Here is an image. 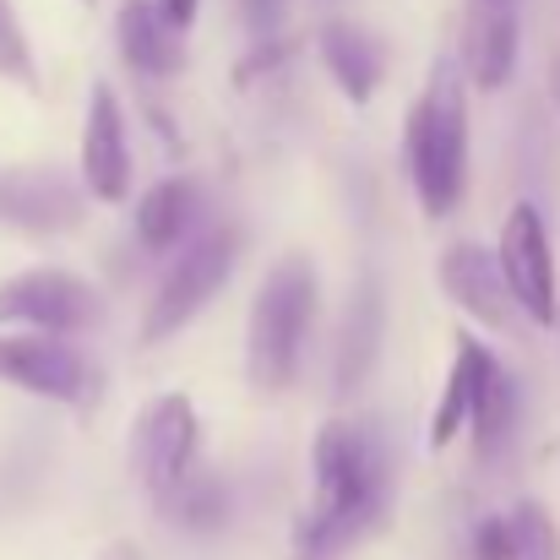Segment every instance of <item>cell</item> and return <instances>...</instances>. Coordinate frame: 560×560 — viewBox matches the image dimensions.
Segmentation results:
<instances>
[{"label": "cell", "mask_w": 560, "mask_h": 560, "mask_svg": "<svg viewBox=\"0 0 560 560\" xmlns=\"http://www.w3.org/2000/svg\"><path fill=\"white\" fill-rule=\"evenodd\" d=\"M392 506V446L375 419L338 413L311 441V506L294 560H343Z\"/></svg>", "instance_id": "6da1fadb"}, {"label": "cell", "mask_w": 560, "mask_h": 560, "mask_svg": "<svg viewBox=\"0 0 560 560\" xmlns=\"http://www.w3.org/2000/svg\"><path fill=\"white\" fill-rule=\"evenodd\" d=\"M402 159H408L413 196L430 218L457 212L463 186H468V77L457 55H441L430 66V82L419 104L408 109Z\"/></svg>", "instance_id": "7a4b0ae2"}, {"label": "cell", "mask_w": 560, "mask_h": 560, "mask_svg": "<svg viewBox=\"0 0 560 560\" xmlns=\"http://www.w3.org/2000/svg\"><path fill=\"white\" fill-rule=\"evenodd\" d=\"M316 322V267L311 256H283L250 305V332H245V375L256 392H283L305 365V338Z\"/></svg>", "instance_id": "3957f363"}, {"label": "cell", "mask_w": 560, "mask_h": 560, "mask_svg": "<svg viewBox=\"0 0 560 560\" xmlns=\"http://www.w3.org/2000/svg\"><path fill=\"white\" fill-rule=\"evenodd\" d=\"M234 256H240V229L234 223L196 229L186 245H180V256L170 261V272L159 278V294H153L148 322H142V343H164L180 327H190L196 311L229 283Z\"/></svg>", "instance_id": "277c9868"}, {"label": "cell", "mask_w": 560, "mask_h": 560, "mask_svg": "<svg viewBox=\"0 0 560 560\" xmlns=\"http://www.w3.org/2000/svg\"><path fill=\"white\" fill-rule=\"evenodd\" d=\"M98 322H104V294L66 267H33L0 283V327L71 338V332H93Z\"/></svg>", "instance_id": "5b68a950"}, {"label": "cell", "mask_w": 560, "mask_h": 560, "mask_svg": "<svg viewBox=\"0 0 560 560\" xmlns=\"http://www.w3.org/2000/svg\"><path fill=\"white\" fill-rule=\"evenodd\" d=\"M196 446H201V419H196L186 392L153 397L131 430V468L159 506L196 474Z\"/></svg>", "instance_id": "8992f818"}, {"label": "cell", "mask_w": 560, "mask_h": 560, "mask_svg": "<svg viewBox=\"0 0 560 560\" xmlns=\"http://www.w3.org/2000/svg\"><path fill=\"white\" fill-rule=\"evenodd\" d=\"M0 381L55 402H88L98 392V371L66 338L44 332H0Z\"/></svg>", "instance_id": "52a82bcc"}, {"label": "cell", "mask_w": 560, "mask_h": 560, "mask_svg": "<svg viewBox=\"0 0 560 560\" xmlns=\"http://www.w3.org/2000/svg\"><path fill=\"white\" fill-rule=\"evenodd\" d=\"M495 261H501L506 289H512V300L523 305V316L539 322V327H550V322H556V250H550V229H545L539 207L517 201V207L506 212Z\"/></svg>", "instance_id": "ba28073f"}, {"label": "cell", "mask_w": 560, "mask_h": 560, "mask_svg": "<svg viewBox=\"0 0 560 560\" xmlns=\"http://www.w3.org/2000/svg\"><path fill=\"white\" fill-rule=\"evenodd\" d=\"M88 190L66 170L49 164H11L0 170V229L16 234H71L82 223Z\"/></svg>", "instance_id": "9c48e42d"}, {"label": "cell", "mask_w": 560, "mask_h": 560, "mask_svg": "<svg viewBox=\"0 0 560 560\" xmlns=\"http://www.w3.org/2000/svg\"><path fill=\"white\" fill-rule=\"evenodd\" d=\"M441 289H446L474 322H485L490 332H523V305L512 300L495 250L468 245V240L452 245V250L441 256Z\"/></svg>", "instance_id": "30bf717a"}, {"label": "cell", "mask_w": 560, "mask_h": 560, "mask_svg": "<svg viewBox=\"0 0 560 560\" xmlns=\"http://www.w3.org/2000/svg\"><path fill=\"white\" fill-rule=\"evenodd\" d=\"M82 190L93 201H120L131 190V148H126V115L109 82L88 93L82 115Z\"/></svg>", "instance_id": "8fae6325"}, {"label": "cell", "mask_w": 560, "mask_h": 560, "mask_svg": "<svg viewBox=\"0 0 560 560\" xmlns=\"http://www.w3.org/2000/svg\"><path fill=\"white\" fill-rule=\"evenodd\" d=\"M517 38H523L517 5H506V0H474L468 16H463V38H457L463 77L474 88H485V93L506 88L512 71H517Z\"/></svg>", "instance_id": "7c38bea8"}, {"label": "cell", "mask_w": 560, "mask_h": 560, "mask_svg": "<svg viewBox=\"0 0 560 560\" xmlns=\"http://www.w3.org/2000/svg\"><path fill=\"white\" fill-rule=\"evenodd\" d=\"M468 560H560V534L545 506L517 501L506 512H490L468 534Z\"/></svg>", "instance_id": "4fadbf2b"}, {"label": "cell", "mask_w": 560, "mask_h": 560, "mask_svg": "<svg viewBox=\"0 0 560 560\" xmlns=\"http://www.w3.org/2000/svg\"><path fill=\"white\" fill-rule=\"evenodd\" d=\"M495 365H501V360H495L474 332H457V360H452V375H446L441 402H435V419H430V446H435V452L452 446V441L474 424V408H479V397H485Z\"/></svg>", "instance_id": "5bb4252c"}, {"label": "cell", "mask_w": 560, "mask_h": 560, "mask_svg": "<svg viewBox=\"0 0 560 560\" xmlns=\"http://www.w3.org/2000/svg\"><path fill=\"white\" fill-rule=\"evenodd\" d=\"M115 38H120L126 66L142 77H175L186 66V33H175L153 0H120Z\"/></svg>", "instance_id": "9a60e30c"}, {"label": "cell", "mask_w": 560, "mask_h": 560, "mask_svg": "<svg viewBox=\"0 0 560 560\" xmlns=\"http://www.w3.org/2000/svg\"><path fill=\"white\" fill-rule=\"evenodd\" d=\"M322 60H327L332 82H338L354 104H365L375 88H381L386 44L375 38L371 27H360V22H349V16H332V22L322 27Z\"/></svg>", "instance_id": "2e32d148"}, {"label": "cell", "mask_w": 560, "mask_h": 560, "mask_svg": "<svg viewBox=\"0 0 560 560\" xmlns=\"http://www.w3.org/2000/svg\"><path fill=\"white\" fill-rule=\"evenodd\" d=\"M196 212H201V201H196L190 180H159L137 201V240L148 250H175L196 234Z\"/></svg>", "instance_id": "e0dca14e"}, {"label": "cell", "mask_w": 560, "mask_h": 560, "mask_svg": "<svg viewBox=\"0 0 560 560\" xmlns=\"http://www.w3.org/2000/svg\"><path fill=\"white\" fill-rule=\"evenodd\" d=\"M375 349H381V289L365 278L360 294L349 300V322H343V338H338V375H332L338 397L360 392V381L375 365Z\"/></svg>", "instance_id": "ac0fdd59"}, {"label": "cell", "mask_w": 560, "mask_h": 560, "mask_svg": "<svg viewBox=\"0 0 560 560\" xmlns=\"http://www.w3.org/2000/svg\"><path fill=\"white\" fill-rule=\"evenodd\" d=\"M474 446H479V457H495L506 441H512V430H517V381L495 365L490 375V386H485V397H479V408H474Z\"/></svg>", "instance_id": "d6986e66"}, {"label": "cell", "mask_w": 560, "mask_h": 560, "mask_svg": "<svg viewBox=\"0 0 560 560\" xmlns=\"http://www.w3.org/2000/svg\"><path fill=\"white\" fill-rule=\"evenodd\" d=\"M164 512L175 517V523H186V528H218L223 523V512H229V495H223V485L212 479V474H190L186 485L164 501Z\"/></svg>", "instance_id": "ffe728a7"}, {"label": "cell", "mask_w": 560, "mask_h": 560, "mask_svg": "<svg viewBox=\"0 0 560 560\" xmlns=\"http://www.w3.org/2000/svg\"><path fill=\"white\" fill-rule=\"evenodd\" d=\"M0 71H5L11 82H22V88H33V82H38L33 44H27V33H22V22H16L11 0H0Z\"/></svg>", "instance_id": "44dd1931"}, {"label": "cell", "mask_w": 560, "mask_h": 560, "mask_svg": "<svg viewBox=\"0 0 560 560\" xmlns=\"http://www.w3.org/2000/svg\"><path fill=\"white\" fill-rule=\"evenodd\" d=\"M153 5L164 11V22H170L175 33H186L190 22H196V5H201V0H153Z\"/></svg>", "instance_id": "7402d4cb"}, {"label": "cell", "mask_w": 560, "mask_h": 560, "mask_svg": "<svg viewBox=\"0 0 560 560\" xmlns=\"http://www.w3.org/2000/svg\"><path fill=\"white\" fill-rule=\"evenodd\" d=\"M98 560H148V556H142L137 545H109V550H104Z\"/></svg>", "instance_id": "603a6c76"}, {"label": "cell", "mask_w": 560, "mask_h": 560, "mask_svg": "<svg viewBox=\"0 0 560 560\" xmlns=\"http://www.w3.org/2000/svg\"><path fill=\"white\" fill-rule=\"evenodd\" d=\"M550 88H556V104H560V55L550 60Z\"/></svg>", "instance_id": "cb8c5ba5"}, {"label": "cell", "mask_w": 560, "mask_h": 560, "mask_svg": "<svg viewBox=\"0 0 560 560\" xmlns=\"http://www.w3.org/2000/svg\"><path fill=\"white\" fill-rule=\"evenodd\" d=\"M506 5H512V0H506Z\"/></svg>", "instance_id": "d4e9b609"}]
</instances>
